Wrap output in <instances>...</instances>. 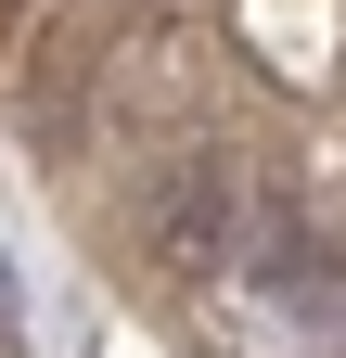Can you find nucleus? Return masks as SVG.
<instances>
[{
  "instance_id": "obj_1",
  "label": "nucleus",
  "mask_w": 346,
  "mask_h": 358,
  "mask_svg": "<svg viewBox=\"0 0 346 358\" xmlns=\"http://www.w3.org/2000/svg\"><path fill=\"white\" fill-rule=\"evenodd\" d=\"M167 256H180V268H244L256 256V179L231 154L180 166V192H167Z\"/></svg>"
}]
</instances>
